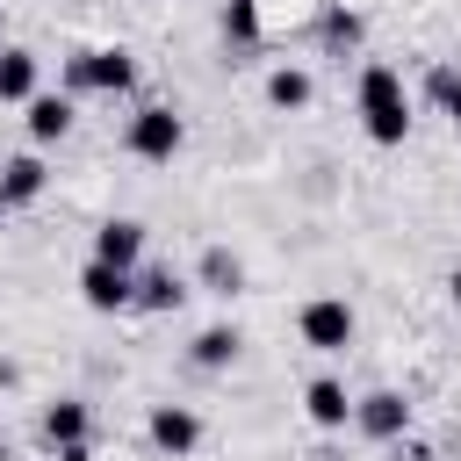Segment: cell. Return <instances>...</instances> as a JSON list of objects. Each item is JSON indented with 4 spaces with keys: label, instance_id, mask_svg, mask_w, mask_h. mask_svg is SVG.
<instances>
[{
    "label": "cell",
    "instance_id": "obj_1",
    "mask_svg": "<svg viewBox=\"0 0 461 461\" xmlns=\"http://www.w3.org/2000/svg\"><path fill=\"white\" fill-rule=\"evenodd\" d=\"M360 130H367L375 144H403V137H411V94H403V72L382 65V58L360 72Z\"/></svg>",
    "mask_w": 461,
    "mask_h": 461
},
{
    "label": "cell",
    "instance_id": "obj_2",
    "mask_svg": "<svg viewBox=\"0 0 461 461\" xmlns=\"http://www.w3.org/2000/svg\"><path fill=\"white\" fill-rule=\"evenodd\" d=\"M122 144H130V158H151V166H166V158L187 144V130H180V115H173L166 101H144V108L130 115Z\"/></svg>",
    "mask_w": 461,
    "mask_h": 461
},
{
    "label": "cell",
    "instance_id": "obj_3",
    "mask_svg": "<svg viewBox=\"0 0 461 461\" xmlns=\"http://www.w3.org/2000/svg\"><path fill=\"white\" fill-rule=\"evenodd\" d=\"M295 331H303V346H310V353H346V346H353V331H360V317H353V303H346V295H317V303H303Z\"/></svg>",
    "mask_w": 461,
    "mask_h": 461
},
{
    "label": "cell",
    "instance_id": "obj_4",
    "mask_svg": "<svg viewBox=\"0 0 461 461\" xmlns=\"http://www.w3.org/2000/svg\"><path fill=\"white\" fill-rule=\"evenodd\" d=\"M137 79V58L130 50H72L65 58V86L72 94H122Z\"/></svg>",
    "mask_w": 461,
    "mask_h": 461
},
{
    "label": "cell",
    "instance_id": "obj_5",
    "mask_svg": "<svg viewBox=\"0 0 461 461\" xmlns=\"http://www.w3.org/2000/svg\"><path fill=\"white\" fill-rule=\"evenodd\" d=\"M79 303H86V310H137V267L86 259V274H79Z\"/></svg>",
    "mask_w": 461,
    "mask_h": 461
},
{
    "label": "cell",
    "instance_id": "obj_6",
    "mask_svg": "<svg viewBox=\"0 0 461 461\" xmlns=\"http://www.w3.org/2000/svg\"><path fill=\"white\" fill-rule=\"evenodd\" d=\"M353 425H360L367 439H403V432H411V403H403L396 389H375V396L353 403Z\"/></svg>",
    "mask_w": 461,
    "mask_h": 461
},
{
    "label": "cell",
    "instance_id": "obj_7",
    "mask_svg": "<svg viewBox=\"0 0 461 461\" xmlns=\"http://www.w3.org/2000/svg\"><path fill=\"white\" fill-rule=\"evenodd\" d=\"M151 447L173 454V461H187V454L202 447V418H194L187 403H158V411H151Z\"/></svg>",
    "mask_w": 461,
    "mask_h": 461
},
{
    "label": "cell",
    "instance_id": "obj_8",
    "mask_svg": "<svg viewBox=\"0 0 461 461\" xmlns=\"http://www.w3.org/2000/svg\"><path fill=\"white\" fill-rule=\"evenodd\" d=\"M94 259H108V267H137V259H144V223H137V216H108V223L94 230Z\"/></svg>",
    "mask_w": 461,
    "mask_h": 461
},
{
    "label": "cell",
    "instance_id": "obj_9",
    "mask_svg": "<svg viewBox=\"0 0 461 461\" xmlns=\"http://www.w3.org/2000/svg\"><path fill=\"white\" fill-rule=\"evenodd\" d=\"M29 115H22V130H29V144H58L65 130H72V101L65 94H36V101H22Z\"/></svg>",
    "mask_w": 461,
    "mask_h": 461
},
{
    "label": "cell",
    "instance_id": "obj_10",
    "mask_svg": "<svg viewBox=\"0 0 461 461\" xmlns=\"http://www.w3.org/2000/svg\"><path fill=\"white\" fill-rule=\"evenodd\" d=\"M303 411H310V425H324V432H339V425L353 418V396H346V382H331V375H317V382L303 389Z\"/></svg>",
    "mask_w": 461,
    "mask_h": 461
},
{
    "label": "cell",
    "instance_id": "obj_11",
    "mask_svg": "<svg viewBox=\"0 0 461 461\" xmlns=\"http://www.w3.org/2000/svg\"><path fill=\"white\" fill-rule=\"evenodd\" d=\"M86 425H94V418H86V403H79V396L43 403V439H50V447H79V439H86Z\"/></svg>",
    "mask_w": 461,
    "mask_h": 461
},
{
    "label": "cell",
    "instance_id": "obj_12",
    "mask_svg": "<svg viewBox=\"0 0 461 461\" xmlns=\"http://www.w3.org/2000/svg\"><path fill=\"white\" fill-rule=\"evenodd\" d=\"M36 50H22V43H7L0 50V101H36Z\"/></svg>",
    "mask_w": 461,
    "mask_h": 461
},
{
    "label": "cell",
    "instance_id": "obj_13",
    "mask_svg": "<svg viewBox=\"0 0 461 461\" xmlns=\"http://www.w3.org/2000/svg\"><path fill=\"white\" fill-rule=\"evenodd\" d=\"M0 187H7V194H14V202H36V194H43V187H50V166H43V158H36V151H14V158H7V166H0Z\"/></svg>",
    "mask_w": 461,
    "mask_h": 461
},
{
    "label": "cell",
    "instance_id": "obj_14",
    "mask_svg": "<svg viewBox=\"0 0 461 461\" xmlns=\"http://www.w3.org/2000/svg\"><path fill=\"white\" fill-rule=\"evenodd\" d=\"M310 94H317V86H310L303 65H274V72H267V101H274V108L295 115V108H310Z\"/></svg>",
    "mask_w": 461,
    "mask_h": 461
},
{
    "label": "cell",
    "instance_id": "obj_15",
    "mask_svg": "<svg viewBox=\"0 0 461 461\" xmlns=\"http://www.w3.org/2000/svg\"><path fill=\"white\" fill-rule=\"evenodd\" d=\"M202 288H209V295H238V288H245V259L223 252V245H209V252H202Z\"/></svg>",
    "mask_w": 461,
    "mask_h": 461
},
{
    "label": "cell",
    "instance_id": "obj_16",
    "mask_svg": "<svg viewBox=\"0 0 461 461\" xmlns=\"http://www.w3.org/2000/svg\"><path fill=\"white\" fill-rule=\"evenodd\" d=\"M187 303V281L173 274V267H151L144 281H137V310H180Z\"/></svg>",
    "mask_w": 461,
    "mask_h": 461
},
{
    "label": "cell",
    "instance_id": "obj_17",
    "mask_svg": "<svg viewBox=\"0 0 461 461\" xmlns=\"http://www.w3.org/2000/svg\"><path fill=\"white\" fill-rule=\"evenodd\" d=\"M238 346H245V339H238V324H209V331H194V367H209V375H216V367H230V360H238Z\"/></svg>",
    "mask_w": 461,
    "mask_h": 461
},
{
    "label": "cell",
    "instance_id": "obj_18",
    "mask_svg": "<svg viewBox=\"0 0 461 461\" xmlns=\"http://www.w3.org/2000/svg\"><path fill=\"white\" fill-rule=\"evenodd\" d=\"M223 36L230 43H259V0H230L223 7Z\"/></svg>",
    "mask_w": 461,
    "mask_h": 461
},
{
    "label": "cell",
    "instance_id": "obj_19",
    "mask_svg": "<svg viewBox=\"0 0 461 461\" xmlns=\"http://www.w3.org/2000/svg\"><path fill=\"white\" fill-rule=\"evenodd\" d=\"M324 43H331V50H353V43H360V14L331 7V14H324Z\"/></svg>",
    "mask_w": 461,
    "mask_h": 461
},
{
    "label": "cell",
    "instance_id": "obj_20",
    "mask_svg": "<svg viewBox=\"0 0 461 461\" xmlns=\"http://www.w3.org/2000/svg\"><path fill=\"white\" fill-rule=\"evenodd\" d=\"M432 94H439V108H447V122L461 130V79H454V72H432Z\"/></svg>",
    "mask_w": 461,
    "mask_h": 461
},
{
    "label": "cell",
    "instance_id": "obj_21",
    "mask_svg": "<svg viewBox=\"0 0 461 461\" xmlns=\"http://www.w3.org/2000/svg\"><path fill=\"white\" fill-rule=\"evenodd\" d=\"M58 461H94V454H86V439H79V447H58Z\"/></svg>",
    "mask_w": 461,
    "mask_h": 461
},
{
    "label": "cell",
    "instance_id": "obj_22",
    "mask_svg": "<svg viewBox=\"0 0 461 461\" xmlns=\"http://www.w3.org/2000/svg\"><path fill=\"white\" fill-rule=\"evenodd\" d=\"M396 461H439V454H432V447H403Z\"/></svg>",
    "mask_w": 461,
    "mask_h": 461
},
{
    "label": "cell",
    "instance_id": "obj_23",
    "mask_svg": "<svg viewBox=\"0 0 461 461\" xmlns=\"http://www.w3.org/2000/svg\"><path fill=\"white\" fill-rule=\"evenodd\" d=\"M447 295H454V310H461V267H454V274H447Z\"/></svg>",
    "mask_w": 461,
    "mask_h": 461
},
{
    "label": "cell",
    "instance_id": "obj_24",
    "mask_svg": "<svg viewBox=\"0 0 461 461\" xmlns=\"http://www.w3.org/2000/svg\"><path fill=\"white\" fill-rule=\"evenodd\" d=\"M7 209H14V194H7V187H0V223H7Z\"/></svg>",
    "mask_w": 461,
    "mask_h": 461
}]
</instances>
